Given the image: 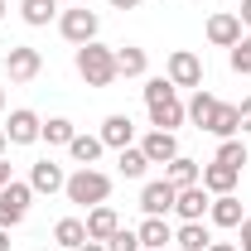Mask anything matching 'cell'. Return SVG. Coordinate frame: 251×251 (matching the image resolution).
Segmentation results:
<instances>
[{"mask_svg":"<svg viewBox=\"0 0 251 251\" xmlns=\"http://www.w3.org/2000/svg\"><path fill=\"white\" fill-rule=\"evenodd\" d=\"M174 247H179V251H208V247H213L208 222H179V227H174Z\"/></svg>","mask_w":251,"mask_h":251,"instance_id":"20","label":"cell"},{"mask_svg":"<svg viewBox=\"0 0 251 251\" xmlns=\"http://www.w3.org/2000/svg\"><path fill=\"white\" fill-rule=\"evenodd\" d=\"M242 218H247V213H242V198H237V193H218L213 208H208V222H213V227H242Z\"/></svg>","mask_w":251,"mask_h":251,"instance_id":"18","label":"cell"},{"mask_svg":"<svg viewBox=\"0 0 251 251\" xmlns=\"http://www.w3.org/2000/svg\"><path fill=\"white\" fill-rule=\"evenodd\" d=\"M145 111H150V126L155 130H179L188 121L184 101H179V87L169 77H145Z\"/></svg>","mask_w":251,"mask_h":251,"instance_id":"1","label":"cell"},{"mask_svg":"<svg viewBox=\"0 0 251 251\" xmlns=\"http://www.w3.org/2000/svg\"><path fill=\"white\" fill-rule=\"evenodd\" d=\"M73 63H77V77L87 82V87H111L121 73H116V49H106V44H82L77 53H73Z\"/></svg>","mask_w":251,"mask_h":251,"instance_id":"2","label":"cell"},{"mask_svg":"<svg viewBox=\"0 0 251 251\" xmlns=\"http://www.w3.org/2000/svg\"><path fill=\"white\" fill-rule=\"evenodd\" d=\"M116 73H121V77H145V73H150V53H145L140 44H121V49H116Z\"/></svg>","mask_w":251,"mask_h":251,"instance_id":"22","label":"cell"},{"mask_svg":"<svg viewBox=\"0 0 251 251\" xmlns=\"http://www.w3.org/2000/svg\"><path fill=\"white\" fill-rule=\"evenodd\" d=\"M106 251H145V247H140V237H135L130 227H116V232L106 237Z\"/></svg>","mask_w":251,"mask_h":251,"instance_id":"31","label":"cell"},{"mask_svg":"<svg viewBox=\"0 0 251 251\" xmlns=\"http://www.w3.org/2000/svg\"><path fill=\"white\" fill-rule=\"evenodd\" d=\"M242 34H247V29H242V20H237L232 10H218V15H208V44H213V49H232Z\"/></svg>","mask_w":251,"mask_h":251,"instance_id":"11","label":"cell"},{"mask_svg":"<svg viewBox=\"0 0 251 251\" xmlns=\"http://www.w3.org/2000/svg\"><path fill=\"white\" fill-rule=\"evenodd\" d=\"M237 20H242V29H251V0H242V10H237Z\"/></svg>","mask_w":251,"mask_h":251,"instance_id":"33","label":"cell"},{"mask_svg":"<svg viewBox=\"0 0 251 251\" xmlns=\"http://www.w3.org/2000/svg\"><path fill=\"white\" fill-rule=\"evenodd\" d=\"M198 174H203V164H198V159H188L184 150L164 164V179H169L174 188H193V184H198Z\"/></svg>","mask_w":251,"mask_h":251,"instance_id":"21","label":"cell"},{"mask_svg":"<svg viewBox=\"0 0 251 251\" xmlns=\"http://www.w3.org/2000/svg\"><path fill=\"white\" fill-rule=\"evenodd\" d=\"M63 193H68V203H77V208H97V203L111 198V174H101L92 164H77V169L68 174Z\"/></svg>","mask_w":251,"mask_h":251,"instance_id":"3","label":"cell"},{"mask_svg":"<svg viewBox=\"0 0 251 251\" xmlns=\"http://www.w3.org/2000/svg\"><path fill=\"white\" fill-rule=\"evenodd\" d=\"M0 251H10V232L5 227H0Z\"/></svg>","mask_w":251,"mask_h":251,"instance_id":"39","label":"cell"},{"mask_svg":"<svg viewBox=\"0 0 251 251\" xmlns=\"http://www.w3.org/2000/svg\"><path fill=\"white\" fill-rule=\"evenodd\" d=\"M5 135H10V145H34L44 135V116L29 111V106H15L10 121H5Z\"/></svg>","mask_w":251,"mask_h":251,"instance_id":"9","label":"cell"},{"mask_svg":"<svg viewBox=\"0 0 251 251\" xmlns=\"http://www.w3.org/2000/svg\"><path fill=\"white\" fill-rule=\"evenodd\" d=\"M111 10H140V0H106Z\"/></svg>","mask_w":251,"mask_h":251,"instance_id":"36","label":"cell"},{"mask_svg":"<svg viewBox=\"0 0 251 251\" xmlns=\"http://www.w3.org/2000/svg\"><path fill=\"white\" fill-rule=\"evenodd\" d=\"M63 184H68L63 164H53V159H34L29 164V188L34 193H63Z\"/></svg>","mask_w":251,"mask_h":251,"instance_id":"13","label":"cell"},{"mask_svg":"<svg viewBox=\"0 0 251 251\" xmlns=\"http://www.w3.org/2000/svg\"><path fill=\"white\" fill-rule=\"evenodd\" d=\"M82 242H92V237H87V222H82V218H58V222H53V247L77 251Z\"/></svg>","mask_w":251,"mask_h":251,"instance_id":"23","label":"cell"},{"mask_svg":"<svg viewBox=\"0 0 251 251\" xmlns=\"http://www.w3.org/2000/svg\"><path fill=\"white\" fill-rule=\"evenodd\" d=\"M77 251H106V242H82Z\"/></svg>","mask_w":251,"mask_h":251,"instance_id":"37","label":"cell"},{"mask_svg":"<svg viewBox=\"0 0 251 251\" xmlns=\"http://www.w3.org/2000/svg\"><path fill=\"white\" fill-rule=\"evenodd\" d=\"M68 5H77V0H68Z\"/></svg>","mask_w":251,"mask_h":251,"instance_id":"44","label":"cell"},{"mask_svg":"<svg viewBox=\"0 0 251 251\" xmlns=\"http://www.w3.org/2000/svg\"><path fill=\"white\" fill-rule=\"evenodd\" d=\"M101 150H106V145H101V135H82V130H77V135H73V145H68V155L77 159V164H97Z\"/></svg>","mask_w":251,"mask_h":251,"instance_id":"27","label":"cell"},{"mask_svg":"<svg viewBox=\"0 0 251 251\" xmlns=\"http://www.w3.org/2000/svg\"><path fill=\"white\" fill-rule=\"evenodd\" d=\"M208 251H242V247H232V242H213Z\"/></svg>","mask_w":251,"mask_h":251,"instance_id":"38","label":"cell"},{"mask_svg":"<svg viewBox=\"0 0 251 251\" xmlns=\"http://www.w3.org/2000/svg\"><path fill=\"white\" fill-rule=\"evenodd\" d=\"M53 15H58V0H20V20L29 29H44Z\"/></svg>","mask_w":251,"mask_h":251,"instance_id":"26","label":"cell"},{"mask_svg":"<svg viewBox=\"0 0 251 251\" xmlns=\"http://www.w3.org/2000/svg\"><path fill=\"white\" fill-rule=\"evenodd\" d=\"M208 135H218V140H232V135H242V111L232 106V101H222L213 126H208Z\"/></svg>","mask_w":251,"mask_h":251,"instance_id":"25","label":"cell"},{"mask_svg":"<svg viewBox=\"0 0 251 251\" xmlns=\"http://www.w3.org/2000/svg\"><path fill=\"white\" fill-rule=\"evenodd\" d=\"M237 111H242V135H251V97H247V101H237Z\"/></svg>","mask_w":251,"mask_h":251,"instance_id":"32","label":"cell"},{"mask_svg":"<svg viewBox=\"0 0 251 251\" xmlns=\"http://www.w3.org/2000/svg\"><path fill=\"white\" fill-rule=\"evenodd\" d=\"M227 63H232V73H242V77H251V34H242L232 49H227Z\"/></svg>","mask_w":251,"mask_h":251,"instance_id":"30","label":"cell"},{"mask_svg":"<svg viewBox=\"0 0 251 251\" xmlns=\"http://www.w3.org/2000/svg\"><path fill=\"white\" fill-rule=\"evenodd\" d=\"M58 34L73 44V49H82V44H92L97 34H101V20H97V10L73 5V10H63V15H58Z\"/></svg>","mask_w":251,"mask_h":251,"instance_id":"4","label":"cell"},{"mask_svg":"<svg viewBox=\"0 0 251 251\" xmlns=\"http://www.w3.org/2000/svg\"><path fill=\"white\" fill-rule=\"evenodd\" d=\"M208 208H213V193H208L203 184L179 188V198H174V213H179V222H203V218H208Z\"/></svg>","mask_w":251,"mask_h":251,"instance_id":"10","label":"cell"},{"mask_svg":"<svg viewBox=\"0 0 251 251\" xmlns=\"http://www.w3.org/2000/svg\"><path fill=\"white\" fill-rule=\"evenodd\" d=\"M174 198H179V188L169 184V179H150V184L140 188V213L145 218H169L174 213Z\"/></svg>","mask_w":251,"mask_h":251,"instance_id":"7","label":"cell"},{"mask_svg":"<svg viewBox=\"0 0 251 251\" xmlns=\"http://www.w3.org/2000/svg\"><path fill=\"white\" fill-rule=\"evenodd\" d=\"M218 106H222L218 97L208 92V87H198V92H193V97L184 101V116H188L193 126H198V130H208V126H213V116H218Z\"/></svg>","mask_w":251,"mask_h":251,"instance_id":"15","label":"cell"},{"mask_svg":"<svg viewBox=\"0 0 251 251\" xmlns=\"http://www.w3.org/2000/svg\"><path fill=\"white\" fill-rule=\"evenodd\" d=\"M5 10H10V0H0V20H5Z\"/></svg>","mask_w":251,"mask_h":251,"instance_id":"41","label":"cell"},{"mask_svg":"<svg viewBox=\"0 0 251 251\" xmlns=\"http://www.w3.org/2000/svg\"><path fill=\"white\" fill-rule=\"evenodd\" d=\"M10 179H15V174H10V159H5V155H0V188H5V184H10Z\"/></svg>","mask_w":251,"mask_h":251,"instance_id":"35","label":"cell"},{"mask_svg":"<svg viewBox=\"0 0 251 251\" xmlns=\"http://www.w3.org/2000/svg\"><path fill=\"white\" fill-rule=\"evenodd\" d=\"M0 111H5V87H0Z\"/></svg>","mask_w":251,"mask_h":251,"instance_id":"42","label":"cell"},{"mask_svg":"<svg viewBox=\"0 0 251 251\" xmlns=\"http://www.w3.org/2000/svg\"><path fill=\"white\" fill-rule=\"evenodd\" d=\"M82 222H87V237H92V242H106V237L121 227V218H116V208H111V203L87 208V218H82Z\"/></svg>","mask_w":251,"mask_h":251,"instance_id":"19","label":"cell"},{"mask_svg":"<svg viewBox=\"0 0 251 251\" xmlns=\"http://www.w3.org/2000/svg\"><path fill=\"white\" fill-rule=\"evenodd\" d=\"M49 251H63V247H49Z\"/></svg>","mask_w":251,"mask_h":251,"instance_id":"43","label":"cell"},{"mask_svg":"<svg viewBox=\"0 0 251 251\" xmlns=\"http://www.w3.org/2000/svg\"><path fill=\"white\" fill-rule=\"evenodd\" d=\"M140 150L150 164H169V159L179 155V140H174V130H150L145 140H140Z\"/></svg>","mask_w":251,"mask_h":251,"instance_id":"16","label":"cell"},{"mask_svg":"<svg viewBox=\"0 0 251 251\" xmlns=\"http://www.w3.org/2000/svg\"><path fill=\"white\" fill-rule=\"evenodd\" d=\"M97 135H101V145H106V150H126V145L135 140V121H130L126 111H111V116L101 121Z\"/></svg>","mask_w":251,"mask_h":251,"instance_id":"12","label":"cell"},{"mask_svg":"<svg viewBox=\"0 0 251 251\" xmlns=\"http://www.w3.org/2000/svg\"><path fill=\"white\" fill-rule=\"evenodd\" d=\"M237 179H242V174H237V169H227V164H218V159H213V164H203V174H198V184L208 188L213 198H218V193H237Z\"/></svg>","mask_w":251,"mask_h":251,"instance_id":"17","label":"cell"},{"mask_svg":"<svg viewBox=\"0 0 251 251\" xmlns=\"http://www.w3.org/2000/svg\"><path fill=\"white\" fill-rule=\"evenodd\" d=\"M5 145H10V135H5V126H0V155H5Z\"/></svg>","mask_w":251,"mask_h":251,"instance_id":"40","label":"cell"},{"mask_svg":"<svg viewBox=\"0 0 251 251\" xmlns=\"http://www.w3.org/2000/svg\"><path fill=\"white\" fill-rule=\"evenodd\" d=\"M242 251H251V247H242Z\"/></svg>","mask_w":251,"mask_h":251,"instance_id":"45","label":"cell"},{"mask_svg":"<svg viewBox=\"0 0 251 251\" xmlns=\"http://www.w3.org/2000/svg\"><path fill=\"white\" fill-rule=\"evenodd\" d=\"M73 135H77V126L68 121V116H49L39 140H49V145H63V150H68V145H73Z\"/></svg>","mask_w":251,"mask_h":251,"instance_id":"29","label":"cell"},{"mask_svg":"<svg viewBox=\"0 0 251 251\" xmlns=\"http://www.w3.org/2000/svg\"><path fill=\"white\" fill-rule=\"evenodd\" d=\"M29 203H34V188L29 179L20 184V179H10V184L0 188V227L10 232V227H20V222L29 218Z\"/></svg>","mask_w":251,"mask_h":251,"instance_id":"5","label":"cell"},{"mask_svg":"<svg viewBox=\"0 0 251 251\" xmlns=\"http://www.w3.org/2000/svg\"><path fill=\"white\" fill-rule=\"evenodd\" d=\"M237 232H242V247H251V213L242 218V227H237Z\"/></svg>","mask_w":251,"mask_h":251,"instance_id":"34","label":"cell"},{"mask_svg":"<svg viewBox=\"0 0 251 251\" xmlns=\"http://www.w3.org/2000/svg\"><path fill=\"white\" fill-rule=\"evenodd\" d=\"M5 73H10V82H34V77L44 73V53L29 49V44H15V49L5 53Z\"/></svg>","mask_w":251,"mask_h":251,"instance_id":"8","label":"cell"},{"mask_svg":"<svg viewBox=\"0 0 251 251\" xmlns=\"http://www.w3.org/2000/svg\"><path fill=\"white\" fill-rule=\"evenodd\" d=\"M145 169H150V159H145V150H140V145L116 150V174H121V179H145Z\"/></svg>","mask_w":251,"mask_h":251,"instance_id":"24","label":"cell"},{"mask_svg":"<svg viewBox=\"0 0 251 251\" xmlns=\"http://www.w3.org/2000/svg\"><path fill=\"white\" fill-rule=\"evenodd\" d=\"M213 159L242 174V169H247V140H242V135H232V140H218V155H213Z\"/></svg>","mask_w":251,"mask_h":251,"instance_id":"28","label":"cell"},{"mask_svg":"<svg viewBox=\"0 0 251 251\" xmlns=\"http://www.w3.org/2000/svg\"><path fill=\"white\" fill-rule=\"evenodd\" d=\"M164 77H169L179 92H184V87H193V92H198V87H203V58H198L193 49H174V53H169V63H164Z\"/></svg>","mask_w":251,"mask_h":251,"instance_id":"6","label":"cell"},{"mask_svg":"<svg viewBox=\"0 0 251 251\" xmlns=\"http://www.w3.org/2000/svg\"><path fill=\"white\" fill-rule=\"evenodd\" d=\"M135 237H140L145 251H169V247H174V227H169V218H145L140 227H135Z\"/></svg>","mask_w":251,"mask_h":251,"instance_id":"14","label":"cell"}]
</instances>
